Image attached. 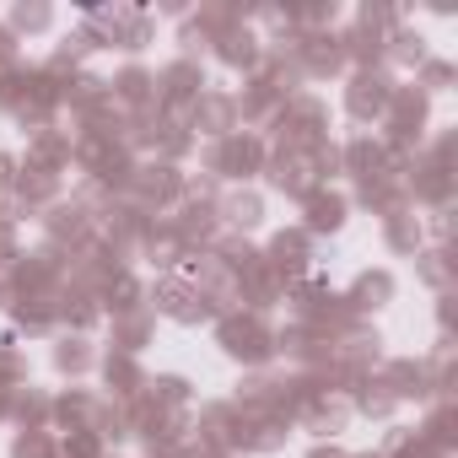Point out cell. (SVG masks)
<instances>
[]
</instances>
